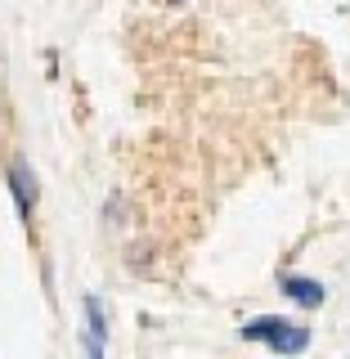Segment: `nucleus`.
I'll use <instances>...</instances> for the list:
<instances>
[{
    "label": "nucleus",
    "mask_w": 350,
    "mask_h": 359,
    "mask_svg": "<svg viewBox=\"0 0 350 359\" xmlns=\"http://www.w3.org/2000/svg\"><path fill=\"white\" fill-rule=\"evenodd\" d=\"M278 287H283L288 301H297V306H306V310H319L323 301H328V287H323L319 278H306V274H283Z\"/></svg>",
    "instance_id": "obj_3"
},
{
    "label": "nucleus",
    "mask_w": 350,
    "mask_h": 359,
    "mask_svg": "<svg viewBox=\"0 0 350 359\" xmlns=\"http://www.w3.org/2000/svg\"><path fill=\"white\" fill-rule=\"evenodd\" d=\"M9 189H14V202H18V216L32 220V211H36V175H32V166L22 162V157H14L9 162Z\"/></svg>",
    "instance_id": "obj_2"
},
{
    "label": "nucleus",
    "mask_w": 350,
    "mask_h": 359,
    "mask_svg": "<svg viewBox=\"0 0 350 359\" xmlns=\"http://www.w3.org/2000/svg\"><path fill=\"white\" fill-rule=\"evenodd\" d=\"M274 359H278V355H274Z\"/></svg>",
    "instance_id": "obj_5"
},
{
    "label": "nucleus",
    "mask_w": 350,
    "mask_h": 359,
    "mask_svg": "<svg viewBox=\"0 0 350 359\" xmlns=\"http://www.w3.org/2000/svg\"><path fill=\"white\" fill-rule=\"evenodd\" d=\"M86 337H95V341H108V314L99 306V297H86Z\"/></svg>",
    "instance_id": "obj_4"
},
{
    "label": "nucleus",
    "mask_w": 350,
    "mask_h": 359,
    "mask_svg": "<svg viewBox=\"0 0 350 359\" xmlns=\"http://www.w3.org/2000/svg\"><path fill=\"white\" fill-rule=\"evenodd\" d=\"M243 341H265L278 359H297L310 346V328L283 319V314H261V319L243 323Z\"/></svg>",
    "instance_id": "obj_1"
}]
</instances>
